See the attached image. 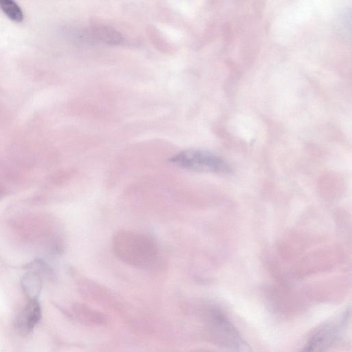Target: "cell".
<instances>
[{"label":"cell","instance_id":"6da1fadb","mask_svg":"<svg viewBox=\"0 0 352 352\" xmlns=\"http://www.w3.org/2000/svg\"><path fill=\"white\" fill-rule=\"evenodd\" d=\"M112 249L122 262L140 268L155 264L159 256L155 239L147 234L129 230H120L114 234Z\"/></svg>","mask_w":352,"mask_h":352},{"label":"cell","instance_id":"7a4b0ae2","mask_svg":"<svg viewBox=\"0 0 352 352\" xmlns=\"http://www.w3.org/2000/svg\"><path fill=\"white\" fill-rule=\"evenodd\" d=\"M170 162L175 166L197 173L228 174L230 164L221 157L201 149H187L172 156Z\"/></svg>","mask_w":352,"mask_h":352},{"label":"cell","instance_id":"3957f363","mask_svg":"<svg viewBox=\"0 0 352 352\" xmlns=\"http://www.w3.org/2000/svg\"><path fill=\"white\" fill-rule=\"evenodd\" d=\"M214 325L224 345L232 352H248V346L231 324L223 316L214 317Z\"/></svg>","mask_w":352,"mask_h":352},{"label":"cell","instance_id":"277c9868","mask_svg":"<svg viewBox=\"0 0 352 352\" xmlns=\"http://www.w3.org/2000/svg\"><path fill=\"white\" fill-rule=\"evenodd\" d=\"M41 317V309L37 300H29L16 319V328L21 335L33 330Z\"/></svg>","mask_w":352,"mask_h":352},{"label":"cell","instance_id":"5b68a950","mask_svg":"<svg viewBox=\"0 0 352 352\" xmlns=\"http://www.w3.org/2000/svg\"><path fill=\"white\" fill-rule=\"evenodd\" d=\"M336 324H329L320 329L305 344L300 352H325L337 334Z\"/></svg>","mask_w":352,"mask_h":352},{"label":"cell","instance_id":"8992f818","mask_svg":"<svg viewBox=\"0 0 352 352\" xmlns=\"http://www.w3.org/2000/svg\"><path fill=\"white\" fill-rule=\"evenodd\" d=\"M89 41H98L111 45H119L123 42L122 35L111 28L103 25H95L88 29Z\"/></svg>","mask_w":352,"mask_h":352},{"label":"cell","instance_id":"52a82bcc","mask_svg":"<svg viewBox=\"0 0 352 352\" xmlns=\"http://www.w3.org/2000/svg\"><path fill=\"white\" fill-rule=\"evenodd\" d=\"M21 287L29 300H37L42 287L39 271L28 272L21 279Z\"/></svg>","mask_w":352,"mask_h":352},{"label":"cell","instance_id":"ba28073f","mask_svg":"<svg viewBox=\"0 0 352 352\" xmlns=\"http://www.w3.org/2000/svg\"><path fill=\"white\" fill-rule=\"evenodd\" d=\"M0 8L8 18L15 22H21L24 15L22 9L13 1L1 0Z\"/></svg>","mask_w":352,"mask_h":352}]
</instances>
